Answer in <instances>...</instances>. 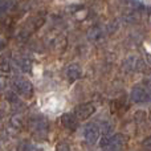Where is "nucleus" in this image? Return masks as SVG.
I'll return each instance as SVG.
<instances>
[{"label":"nucleus","mask_w":151,"mask_h":151,"mask_svg":"<svg viewBox=\"0 0 151 151\" xmlns=\"http://www.w3.org/2000/svg\"><path fill=\"white\" fill-rule=\"evenodd\" d=\"M125 137L122 134L104 135L99 142V146L104 151H121L125 146Z\"/></svg>","instance_id":"obj_1"},{"label":"nucleus","mask_w":151,"mask_h":151,"mask_svg":"<svg viewBox=\"0 0 151 151\" xmlns=\"http://www.w3.org/2000/svg\"><path fill=\"white\" fill-rule=\"evenodd\" d=\"M96 111V106L93 104H81L76 107L74 115L78 121H86L90 118Z\"/></svg>","instance_id":"obj_2"},{"label":"nucleus","mask_w":151,"mask_h":151,"mask_svg":"<svg viewBox=\"0 0 151 151\" xmlns=\"http://www.w3.org/2000/svg\"><path fill=\"white\" fill-rule=\"evenodd\" d=\"M83 138L90 145L96 143L99 138V127L96 123H89V125H86L85 129H83Z\"/></svg>","instance_id":"obj_3"},{"label":"nucleus","mask_w":151,"mask_h":151,"mask_svg":"<svg viewBox=\"0 0 151 151\" xmlns=\"http://www.w3.org/2000/svg\"><path fill=\"white\" fill-rule=\"evenodd\" d=\"M130 98H131V101L135 102V104H145V102H147L150 99V94H149V91L145 88H142V86H135V88H133V90H131Z\"/></svg>","instance_id":"obj_4"},{"label":"nucleus","mask_w":151,"mask_h":151,"mask_svg":"<svg viewBox=\"0 0 151 151\" xmlns=\"http://www.w3.org/2000/svg\"><path fill=\"white\" fill-rule=\"evenodd\" d=\"M15 88L17 90V93L21 94L23 97H25V98H29L32 96V93H33V88H32L31 82L24 80V78H19V80L15 81Z\"/></svg>","instance_id":"obj_5"},{"label":"nucleus","mask_w":151,"mask_h":151,"mask_svg":"<svg viewBox=\"0 0 151 151\" xmlns=\"http://www.w3.org/2000/svg\"><path fill=\"white\" fill-rule=\"evenodd\" d=\"M61 123H63L64 127H66L68 130H72V131H74L78 127V119L76 118L74 114H72V113L64 114L63 117H61Z\"/></svg>","instance_id":"obj_6"},{"label":"nucleus","mask_w":151,"mask_h":151,"mask_svg":"<svg viewBox=\"0 0 151 151\" xmlns=\"http://www.w3.org/2000/svg\"><path fill=\"white\" fill-rule=\"evenodd\" d=\"M66 76H68V78L70 81L77 80V78L81 76V70H80V68H78V65H76V64L69 65L68 69H66Z\"/></svg>","instance_id":"obj_7"},{"label":"nucleus","mask_w":151,"mask_h":151,"mask_svg":"<svg viewBox=\"0 0 151 151\" xmlns=\"http://www.w3.org/2000/svg\"><path fill=\"white\" fill-rule=\"evenodd\" d=\"M142 146H143L146 150H150V151H151V137L146 138L143 142H142Z\"/></svg>","instance_id":"obj_8"},{"label":"nucleus","mask_w":151,"mask_h":151,"mask_svg":"<svg viewBox=\"0 0 151 151\" xmlns=\"http://www.w3.org/2000/svg\"><path fill=\"white\" fill-rule=\"evenodd\" d=\"M57 151H70V150H69V147L65 143H60L57 146Z\"/></svg>","instance_id":"obj_9"},{"label":"nucleus","mask_w":151,"mask_h":151,"mask_svg":"<svg viewBox=\"0 0 151 151\" xmlns=\"http://www.w3.org/2000/svg\"><path fill=\"white\" fill-rule=\"evenodd\" d=\"M125 4H134V3H137V0H122Z\"/></svg>","instance_id":"obj_10"},{"label":"nucleus","mask_w":151,"mask_h":151,"mask_svg":"<svg viewBox=\"0 0 151 151\" xmlns=\"http://www.w3.org/2000/svg\"><path fill=\"white\" fill-rule=\"evenodd\" d=\"M4 45H5L4 40H3V39H0V49H1V48H4Z\"/></svg>","instance_id":"obj_11"},{"label":"nucleus","mask_w":151,"mask_h":151,"mask_svg":"<svg viewBox=\"0 0 151 151\" xmlns=\"http://www.w3.org/2000/svg\"><path fill=\"white\" fill-rule=\"evenodd\" d=\"M150 1H151V0H150Z\"/></svg>","instance_id":"obj_12"}]
</instances>
